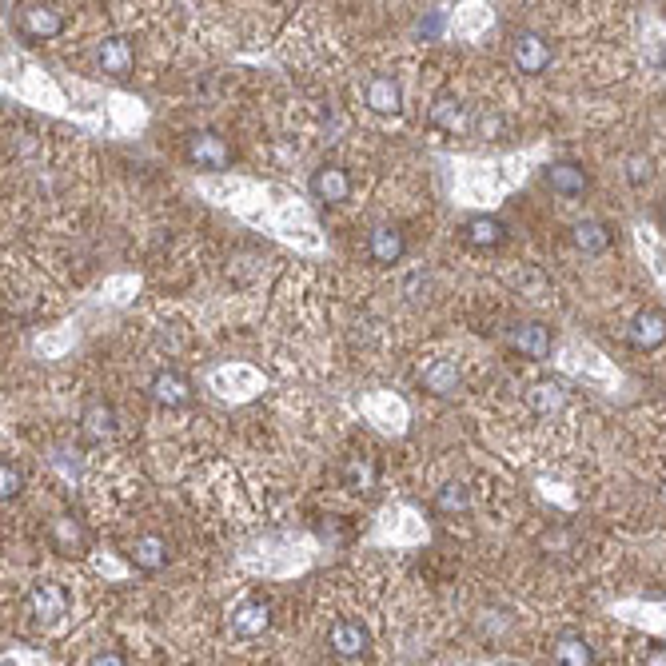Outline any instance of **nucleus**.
Returning <instances> with one entry per match:
<instances>
[{
  "instance_id": "9d476101",
  "label": "nucleus",
  "mask_w": 666,
  "mask_h": 666,
  "mask_svg": "<svg viewBox=\"0 0 666 666\" xmlns=\"http://www.w3.org/2000/svg\"><path fill=\"white\" fill-rule=\"evenodd\" d=\"M48 539H52V547H56L60 555H68V559H76V555H84V551H88V527H84L72 511H64V515H56V519H52Z\"/></svg>"
},
{
  "instance_id": "f03ea898",
  "label": "nucleus",
  "mask_w": 666,
  "mask_h": 666,
  "mask_svg": "<svg viewBox=\"0 0 666 666\" xmlns=\"http://www.w3.org/2000/svg\"><path fill=\"white\" fill-rule=\"evenodd\" d=\"M28 615H32L36 623H44V627L60 623V619L68 615V591H64L60 583H52V579L36 583V587L28 591Z\"/></svg>"
},
{
  "instance_id": "2f4dec72",
  "label": "nucleus",
  "mask_w": 666,
  "mask_h": 666,
  "mask_svg": "<svg viewBox=\"0 0 666 666\" xmlns=\"http://www.w3.org/2000/svg\"><path fill=\"white\" fill-rule=\"evenodd\" d=\"M659 64H663V72H666V44L659 48Z\"/></svg>"
},
{
  "instance_id": "cd10ccee",
  "label": "nucleus",
  "mask_w": 666,
  "mask_h": 666,
  "mask_svg": "<svg viewBox=\"0 0 666 666\" xmlns=\"http://www.w3.org/2000/svg\"><path fill=\"white\" fill-rule=\"evenodd\" d=\"M475 132L487 136V140H495V136L503 132V120H499L495 112H479V116H475Z\"/></svg>"
},
{
  "instance_id": "4be33fe9",
  "label": "nucleus",
  "mask_w": 666,
  "mask_h": 666,
  "mask_svg": "<svg viewBox=\"0 0 666 666\" xmlns=\"http://www.w3.org/2000/svg\"><path fill=\"white\" fill-rule=\"evenodd\" d=\"M551 655H555V663L559 666H591L595 663L591 643H587L583 635H575V631L559 635V639H555V647H551Z\"/></svg>"
},
{
  "instance_id": "c85d7f7f",
  "label": "nucleus",
  "mask_w": 666,
  "mask_h": 666,
  "mask_svg": "<svg viewBox=\"0 0 666 666\" xmlns=\"http://www.w3.org/2000/svg\"><path fill=\"white\" fill-rule=\"evenodd\" d=\"M439 28H443V12H427V20H419V32L431 40V36H439Z\"/></svg>"
},
{
  "instance_id": "7c9ffc66",
  "label": "nucleus",
  "mask_w": 666,
  "mask_h": 666,
  "mask_svg": "<svg viewBox=\"0 0 666 666\" xmlns=\"http://www.w3.org/2000/svg\"><path fill=\"white\" fill-rule=\"evenodd\" d=\"M643 666H666V647H647Z\"/></svg>"
},
{
  "instance_id": "bb28decb",
  "label": "nucleus",
  "mask_w": 666,
  "mask_h": 666,
  "mask_svg": "<svg viewBox=\"0 0 666 666\" xmlns=\"http://www.w3.org/2000/svg\"><path fill=\"white\" fill-rule=\"evenodd\" d=\"M627 180H631L635 188L651 184V160H647V156H631V160H627Z\"/></svg>"
},
{
  "instance_id": "a211bd4d",
  "label": "nucleus",
  "mask_w": 666,
  "mask_h": 666,
  "mask_svg": "<svg viewBox=\"0 0 666 666\" xmlns=\"http://www.w3.org/2000/svg\"><path fill=\"white\" fill-rule=\"evenodd\" d=\"M427 120H431V128H443V132H463V128H467V104H463L459 96L443 92V96H435V100H431Z\"/></svg>"
},
{
  "instance_id": "b1692460",
  "label": "nucleus",
  "mask_w": 666,
  "mask_h": 666,
  "mask_svg": "<svg viewBox=\"0 0 666 666\" xmlns=\"http://www.w3.org/2000/svg\"><path fill=\"white\" fill-rule=\"evenodd\" d=\"M339 475H343V487H347V491H371L375 479H379V471H375V463H371L367 455H351V459L339 467Z\"/></svg>"
},
{
  "instance_id": "dca6fc26",
  "label": "nucleus",
  "mask_w": 666,
  "mask_h": 666,
  "mask_svg": "<svg viewBox=\"0 0 666 666\" xmlns=\"http://www.w3.org/2000/svg\"><path fill=\"white\" fill-rule=\"evenodd\" d=\"M128 559H132V567H136V571H144V575H156V571H164V567H168L172 551H168V543H164L160 535H140V539L132 543Z\"/></svg>"
},
{
  "instance_id": "39448f33",
  "label": "nucleus",
  "mask_w": 666,
  "mask_h": 666,
  "mask_svg": "<svg viewBox=\"0 0 666 666\" xmlns=\"http://www.w3.org/2000/svg\"><path fill=\"white\" fill-rule=\"evenodd\" d=\"M96 64H100L104 76L124 80V76L132 72V64H136V44H132V36H104V40L96 44Z\"/></svg>"
},
{
  "instance_id": "393cba45",
  "label": "nucleus",
  "mask_w": 666,
  "mask_h": 666,
  "mask_svg": "<svg viewBox=\"0 0 666 666\" xmlns=\"http://www.w3.org/2000/svg\"><path fill=\"white\" fill-rule=\"evenodd\" d=\"M471 507V491H467V483H443L439 491H435V511L439 515H463Z\"/></svg>"
},
{
  "instance_id": "2eb2a0df",
  "label": "nucleus",
  "mask_w": 666,
  "mask_h": 666,
  "mask_svg": "<svg viewBox=\"0 0 666 666\" xmlns=\"http://www.w3.org/2000/svg\"><path fill=\"white\" fill-rule=\"evenodd\" d=\"M367 252H371V260H375V264L391 268V264H399V260L407 256V240H403V232H399V228L379 224V228H371V236H367Z\"/></svg>"
},
{
  "instance_id": "9b49d317",
  "label": "nucleus",
  "mask_w": 666,
  "mask_h": 666,
  "mask_svg": "<svg viewBox=\"0 0 666 666\" xmlns=\"http://www.w3.org/2000/svg\"><path fill=\"white\" fill-rule=\"evenodd\" d=\"M627 339H631V347H639V351H655V347H663L666 343V312L663 308H643V312L627 324Z\"/></svg>"
},
{
  "instance_id": "ddd939ff",
  "label": "nucleus",
  "mask_w": 666,
  "mask_h": 666,
  "mask_svg": "<svg viewBox=\"0 0 666 666\" xmlns=\"http://www.w3.org/2000/svg\"><path fill=\"white\" fill-rule=\"evenodd\" d=\"M272 627V607L264 599H244L232 611V635L236 639H260Z\"/></svg>"
},
{
  "instance_id": "5701e85b",
  "label": "nucleus",
  "mask_w": 666,
  "mask_h": 666,
  "mask_svg": "<svg viewBox=\"0 0 666 666\" xmlns=\"http://www.w3.org/2000/svg\"><path fill=\"white\" fill-rule=\"evenodd\" d=\"M575 248L583 256H603L611 248V228L603 220H579L575 224Z\"/></svg>"
},
{
  "instance_id": "6ab92c4d",
  "label": "nucleus",
  "mask_w": 666,
  "mask_h": 666,
  "mask_svg": "<svg viewBox=\"0 0 666 666\" xmlns=\"http://www.w3.org/2000/svg\"><path fill=\"white\" fill-rule=\"evenodd\" d=\"M523 399H527V407H531L535 415H555V411L567 407V387H563L559 379H535Z\"/></svg>"
},
{
  "instance_id": "c756f323",
  "label": "nucleus",
  "mask_w": 666,
  "mask_h": 666,
  "mask_svg": "<svg viewBox=\"0 0 666 666\" xmlns=\"http://www.w3.org/2000/svg\"><path fill=\"white\" fill-rule=\"evenodd\" d=\"M92 666H128V659H124V655H116V651H100V655L92 659Z\"/></svg>"
},
{
  "instance_id": "0eeeda50",
  "label": "nucleus",
  "mask_w": 666,
  "mask_h": 666,
  "mask_svg": "<svg viewBox=\"0 0 666 666\" xmlns=\"http://www.w3.org/2000/svg\"><path fill=\"white\" fill-rule=\"evenodd\" d=\"M543 180H547V188H551L555 196H563V200H575V196H583V192L591 188L587 168L575 164V160H555V164L543 172Z\"/></svg>"
},
{
  "instance_id": "1a4fd4ad",
  "label": "nucleus",
  "mask_w": 666,
  "mask_h": 666,
  "mask_svg": "<svg viewBox=\"0 0 666 666\" xmlns=\"http://www.w3.org/2000/svg\"><path fill=\"white\" fill-rule=\"evenodd\" d=\"M503 240H507V224H503L499 216L479 212V216H467V220H463V244H467V248L491 252V248H499Z\"/></svg>"
},
{
  "instance_id": "20e7f679",
  "label": "nucleus",
  "mask_w": 666,
  "mask_h": 666,
  "mask_svg": "<svg viewBox=\"0 0 666 666\" xmlns=\"http://www.w3.org/2000/svg\"><path fill=\"white\" fill-rule=\"evenodd\" d=\"M148 395L160 403V407H168V411H180V407H188L192 403V379L184 375V371H172V367H164V371H156L152 375V383H148Z\"/></svg>"
},
{
  "instance_id": "423d86ee",
  "label": "nucleus",
  "mask_w": 666,
  "mask_h": 666,
  "mask_svg": "<svg viewBox=\"0 0 666 666\" xmlns=\"http://www.w3.org/2000/svg\"><path fill=\"white\" fill-rule=\"evenodd\" d=\"M511 60H515L519 72L539 76V72H547V64H551V44H547L539 32H515V40H511Z\"/></svg>"
},
{
  "instance_id": "f257e3e1",
  "label": "nucleus",
  "mask_w": 666,
  "mask_h": 666,
  "mask_svg": "<svg viewBox=\"0 0 666 666\" xmlns=\"http://www.w3.org/2000/svg\"><path fill=\"white\" fill-rule=\"evenodd\" d=\"M188 160L204 172H224L232 164V144L220 136V132H192L188 136Z\"/></svg>"
},
{
  "instance_id": "f3484780",
  "label": "nucleus",
  "mask_w": 666,
  "mask_h": 666,
  "mask_svg": "<svg viewBox=\"0 0 666 666\" xmlns=\"http://www.w3.org/2000/svg\"><path fill=\"white\" fill-rule=\"evenodd\" d=\"M507 339H511V347L523 351L527 359H547V355H551V328H547V324H535V320H531V324H515Z\"/></svg>"
},
{
  "instance_id": "473e14b6",
  "label": "nucleus",
  "mask_w": 666,
  "mask_h": 666,
  "mask_svg": "<svg viewBox=\"0 0 666 666\" xmlns=\"http://www.w3.org/2000/svg\"><path fill=\"white\" fill-rule=\"evenodd\" d=\"M663 216H666V204H663Z\"/></svg>"
},
{
  "instance_id": "aec40b11",
  "label": "nucleus",
  "mask_w": 666,
  "mask_h": 666,
  "mask_svg": "<svg viewBox=\"0 0 666 666\" xmlns=\"http://www.w3.org/2000/svg\"><path fill=\"white\" fill-rule=\"evenodd\" d=\"M459 383H463V375H459V363H455V359H435V363L423 367V391H431V395H439V399L455 395Z\"/></svg>"
},
{
  "instance_id": "4468645a",
  "label": "nucleus",
  "mask_w": 666,
  "mask_h": 666,
  "mask_svg": "<svg viewBox=\"0 0 666 666\" xmlns=\"http://www.w3.org/2000/svg\"><path fill=\"white\" fill-rule=\"evenodd\" d=\"M363 104H367L371 112H379V116H395V112L403 108V88H399V80H395V76H371V80L363 84Z\"/></svg>"
},
{
  "instance_id": "a878e982",
  "label": "nucleus",
  "mask_w": 666,
  "mask_h": 666,
  "mask_svg": "<svg viewBox=\"0 0 666 666\" xmlns=\"http://www.w3.org/2000/svg\"><path fill=\"white\" fill-rule=\"evenodd\" d=\"M24 491V471L12 459H0V503H12Z\"/></svg>"
},
{
  "instance_id": "f8f14e48",
  "label": "nucleus",
  "mask_w": 666,
  "mask_h": 666,
  "mask_svg": "<svg viewBox=\"0 0 666 666\" xmlns=\"http://www.w3.org/2000/svg\"><path fill=\"white\" fill-rule=\"evenodd\" d=\"M308 188H312V196H316L320 204H343V200L351 196V176H347V168H339V164H324V168L312 172Z\"/></svg>"
},
{
  "instance_id": "7ed1b4c3",
  "label": "nucleus",
  "mask_w": 666,
  "mask_h": 666,
  "mask_svg": "<svg viewBox=\"0 0 666 666\" xmlns=\"http://www.w3.org/2000/svg\"><path fill=\"white\" fill-rule=\"evenodd\" d=\"M16 28L28 40H56L64 32V12L52 8V4H24L20 16H16Z\"/></svg>"
},
{
  "instance_id": "6e6552de",
  "label": "nucleus",
  "mask_w": 666,
  "mask_h": 666,
  "mask_svg": "<svg viewBox=\"0 0 666 666\" xmlns=\"http://www.w3.org/2000/svg\"><path fill=\"white\" fill-rule=\"evenodd\" d=\"M328 647H332L339 659H359L371 647V631L359 619H339V623H332V631H328Z\"/></svg>"
},
{
  "instance_id": "412c9836",
  "label": "nucleus",
  "mask_w": 666,
  "mask_h": 666,
  "mask_svg": "<svg viewBox=\"0 0 666 666\" xmlns=\"http://www.w3.org/2000/svg\"><path fill=\"white\" fill-rule=\"evenodd\" d=\"M80 427H84L88 439H108V435H116V407L104 403V399H92V403L84 407V415H80Z\"/></svg>"
}]
</instances>
